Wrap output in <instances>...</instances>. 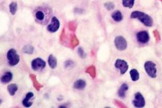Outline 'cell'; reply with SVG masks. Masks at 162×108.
<instances>
[{
	"label": "cell",
	"instance_id": "cell-16",
	"mask_svg": "<svg viewBox=\"0 0 162 108\" xmlns=\"http://www.w3.org/2000/svg\"><path fill=\"white\" fill-rule=\"evenodd\" d=\"M17 90L18 86L15 83H11L8 86V90L11 96H14Z\"/></svg>",
	"mask_w": 162,
	"mask_h": 108
},
{
	"label": "cell",
	"instance_id": "cell-9",
	"mask_svg": "<svg viewBox=\"0 0 162 108\" xmlns=\"http://www.w3.org/2000/svg\"><path fill=\"white\" fill-rule=\"evenodd\" d=\"M135 98L133 101V103L135 107L137 108H142L144 107L145 104V99L143 97L142 95L140 93H135Z\"/></svg>",
	"mask_w": 162,
	"mask_h": 108
},
{
	"label": "cell",
	"instance_id": "cell-23",
	"mask_svg": "<svg viewBox=\"0 0 162 108\" xmlns=\"http://www.w3.org/2000/svg\"><path fill=\"white\" fill-rule=\"evenodd\" d=\"M104 6L106 8L108 11L113 10L115 6L114 3L111 2H108L106 3L105 4H104Z\"/></svg>",
	"mask_w": 162,
	"mask_h": 108
},
{
	"label": "cell",
	"instance_id": "cell-5",
	"mask_svg": "<svg viewBox=\"0 0 162 108\" xmlns=\"http://www.w3.org/2000/svg\"><path fill=\"white\" fill-rule=\"evenodd\" d=\"M31 65L33 70L35 71H38L44 69L46 63L44 60L40 58H37L32 60Z\"/></svg>",
	"mask_w": 162,
	"mask_h": 108
},
{
	"label": "cell",
	"instance_id": "cell-4",
	"mask_svg": "<svg viewBox=\"0 0 162 108\" xmlns=\"http://www.w3.org/2000/svg\"><path fill=\"white\" fill-rule=\"evenodd\" d=\"M114 42L116 48L119 51L125 50L128 46L127 40L124 37L121 36H118L116 37Z\"/></svg>",
	"mask_w": 162,
	"mask_h": 108
},
{
	"label": "cell",
	"instance_id": "cell-20",
	"mask_svg": "<svg viewBox=\"0 0 162 108\" xmlns=\"http://www.w3.org/2000/svg\"><path fill=\"white\" fill-rule=\"evenodd\" d=\"M35 17L36 18L37 20L39 22L44 21L45 18V14L44 12L42 11H37L35 13Z\"/></svg>",
	"mask_w": 162,
	"mask_h": 108
},
{
	"label": "cell",
	"instance_id": "cell-19",
	"mask_svg": "<svg viewBox=\"0 0 162 108\" xmlns=\"http://www.w3.org/2000/svg\"><path fill=\"white\" fill-rule=\"evenodd\" d=\"M10 8V13L12 15H15L16 12H17V8H18V5L17 3L15 2H13L10 4L9 5Z\"/></svg>",
	"mask_w": 162,
	"mask_h": 108
},
{
	"label": "cell",
	"instance_id": "cell-11",
	"mask_svg": "<svg viewBox=\"0 0 162 108\" xmlns=\"http://www.w3.org/2000/svg\"><path fill=\"white\" fill-rule=\"evenodd\" d=\"M13 79V74L10 72H7L1 77V81L4 84L8 83L12 81Z\"/></svg>",
	"mask_w": 162,
	"mask_h": 108
},
{
	"label": "cell",
	"instance_id": "cell-25",
	"mask_svg": "<svg viewBox=\"0 0 162 108\" xmlns=\"http://www.w3.org/2000/svg\"><path fill=\"white\" fill-rule=\"evenodd\" d=\"M69 29L72 30V31L75 30L76 28V23L74 22H69Z\"/></svg>",
	"mask_w": 162,
	"mask_h": 108
},
{
	"label": "cell",
	"instance_id": "cell-24",
	"mask_svg": "<svg viewBox=\"0 0 162 108\" xmlns=\"http://www.w3.org/2000/svg\"><path fill=\"white\" fill-rule=\"evenodd\" d=\"M77 53L79 56L82 59H84L86 57V53L84 51L82 47H80L77 50Z\"/></svg>",
	"mask_w": 162,
	"mask_h": 108
},
{
	"label": "cell",
	"instance_id": "cell-1",
	"mask_svg": "<svg viewBox=\"0 0 162 108\" xmlns=\"http://www.w3.org/2000/svg\"><path fill=\"white\" fill-rule=\"evenodd\" d=\"M130 17L132 19H138L147 27H152L153 25V20L150 15L145 13L135 11L131 13Z\"/></svg>",
	"mask_w": 162,
	"mask_h": 108
},
{
	"label": "cell",
	"instance_id": "cell-10",
	"mask_svg": "<svg viewBox=\"0 0 162 108\" xmlns=\"http://www.w3.org/2000/svg\"><path fill=\"white\" fill-rule=\"evenodd\" d=\"M34 93L32 92H29L26 94V98L23 100V104L25 107H30L32 104V102H30V100L33 97Z\"/></svg>",
	"mask_w": 162,
	"mask_h": 108
},
{
	"label": "cell",
	"instance_id": "cell-14",
	"mask_svg": "<svg viewBox=\"0 0 162 108\" xmlns=\"http://www.w3.org/2000/svg\"><path fill=\"white\" fill-rule=\"evenodd\" d=\"M48 64L49 65V67H50L51 69H54L57 67V60L56 58L52 54H50L48 58Z\"/></svg>",
	"mask_w": 162,
	"mask_h": 108
},
{
	"label": "cell",
	"instance_id": "cell-8",
	"mask_svg": "<svg viewBox=\"0 0 162 108\" xmlns=\"http://www.w3.org/2000/svg\"><path fill=\"white\" fill-rule=\"evenodd\" d=\"M60 25L59 20L56 16H54L52 18L51 22L47 26V30L50 32H56L59 29Z\"/></svg>",
	"mask_w": 162,
	"mask_h": 108
},
{
	"label": "cell",
	"instance_id": "cell-17",
	"mask_svg": "<svg viewBox=\"0 0 162 108\" xmlns=\"http://www.w3.org/2000/svg\"><path fill=\"white\" fill-rule=\"evenodd\" d=\"M135 3V0H122L123 6L125 8H132Z\"/></svg>",
	"mask_w": 162,
	"mask_h": 108
},
{
	"label": "cell",
	"instance_id": "cell-12",
	"mask_svg": "<svg viewBox=\"0 0 162 108\" xmlns=\"http://www.w3.org/2000/svg\"><path fill=\"white\" fill-rule=\"evenodd\" d=\"M86 83L83 79H79L74 83V88L78 90H83L85 88Z\"/></svg>",
	"mask_w": 162,
	"mask_h": 108
},
{
	"label": "cell",
	"instance_id": "cell-13",
	"mask_svg": "<svg viewBox=\"0 0 162 108\" xmlns=\"http://www.w3.org/2000/svg\"><path fill=\"white\" fill-rule=\"evenodd\" d=\"M111 17L115 22H120L123 20V15L120 11H116L111 14Z\"/></svg>",
	"mask_w": 162,
	"mask_h": 108
},
{
	"label": "cell",
	"instance_id": "cell-15",
	"mask_svg": "<svg viewBox=\"0 0 162 108\" xmlns=\"http://www.w3.org/2000/svg\"><path fill=\"white\" fill-rule=\"evenodd\" d=\"M128 89H129V87H128V85L127 83H123L118 90V96L121 98L125 97V93L128 90Z\"/></svg>",
	"mask_w": 162,
	"mask_h": 108
},
{
	"label": "cell",
	"instance_id": "cell-21",
	"mask_svg": "<svg viewBox=\"0 0 162 108\" xmlns=\"http://www.w3.org/2000/svg\"><path fill=\"white\" fill-rule=\"evenodd\" d=\"M34 51V48L33 46H30V45H26L24 46L23 49V52L26 54H32Z\"/></svg>",
	"mask_w": 162,
	"mask_h": 108
},
{
	"label": "cell",
	"instance_id": "cell-2",
	"mask_svg": "<svg viewBox=\"0 0 162 108\" xmlns=\"http://www.w3.org/2000/svg\"><path fill=\"white\" fill-rule=\"evenodd\" d=\"M7 59L8 64L11 66H15L17 65L20 60V55L17 54V51L14 49H11L7 53Z\"/></svg>",
	"mask_w": 162,
	"mask_h": 108
},
{
	"label": "cell",
	"instance_id": "cell-26",
	"mask_svg": "<svg viewBox=\"0 0 162 108\" xmlns=\"http://www.w3.org/2000/svg\"><path fill=\"white\" fill-rule=\"evenodd\" d=\"M74 62L72 61L71 60H68L65 63V67H71L73 65Z\"/></svg>",
	"mask_w": 162,
	"mask_h": 108
},
{
	"label": "cell",
	"instance_id": "cell-7",
	"mask_svg": "<svg viewBox=\"0 0 162 108\" xmlns=\"http://www.w3.org/2000/svg\"><path fill=\"white\" fill-rule=\"evenodd\" d=\"M115 67L117 69H119L120 73L121 74H124L128 71L129 66L127 62L121 60V59H117L116 60L115 64Z\"/></svg>",
	"mask_w": 162,
	"mask_h": 108
},
{
	"label": "cell",
	"instance_id": "cell-18",
	"mask_svg": "<svg viewBox=\"0 0 162 108\" xmlns=\"http://www.w3.org/2000/svg\"><path fill=\"white\" fill-rule=\"evenodd\" d=\"M130 76L133 81H135L139 79V73L135 69H131L130 72Z\"/></svg>",
	"mask_w": 162,
	"mask_h": 108
},
{
	"label": "cell",
	"instance_id": "cell-27",
	"mask_svg": "<svg viewBox=\"0 0 162 108\" xmlns=\"http://www.w3.org/2000/svg\"><path fill=\"white\" fill-rule=\"evenodd\" d=\"M115 102L116 104L118 105L119 107H121V108H127V107H126L123 103L120 102V101H119L118 100H116Z\"/></svg>",
	"mask_w": 162,
	"mask_h": 108
},
{
	"label": "cell",
	"instance_id": "cell-3",
	"mask_svg": "<svg viewBox=\"0 0 162 108\" xmlns=\"http://www.w3.org/2000/svg\"><path fill=\"white\" fill-rule=\"evenodd\" d=\"M144 69L147 74L153 79L156 77L157 69L156 64L152 61H147L144 64Z\"/></svg>",
	"mask_w": 162,
	"mask_h": 108
},
{
	"label": "cell",
	"instance_id": "cell-22",
	"mask_svg": "<svg viewBox=\"0 0 162 108\" xmlns=\"http://www.w3.org/2000/svg\"><path fill=\"white\" fill-rule=\"evenodd\" d=\"M71 46L73 48L76 47L79 44V40L77 39V37L75 35H72L71 37Z\"/></svg>",
	"mask_w": 162,
	"mask_h": 108
},
{
	"label": "cell",
	"instance_id": "cell-6",
	"mask_svg": "<svg viewBox=\"0 0 162 108\" xmlns=\"http://www.w3.org/2000/svg\"><path fill=\"white\" fill-rule=\"evenodd\" d=\"M136 38L138 42L141 44H146L150 40V36L148 32L145 30L140 31L136 34Z\"/></svg>",
	"mask_w": 162,
	"mask_h": 108
}]
</instances>
